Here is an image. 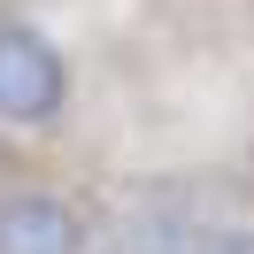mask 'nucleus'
<instances>
[{
	"label": "nucleus",
	"instance_id": "1",
	"mask_svg": "<svg viewBox=\"0 0 254 254\" xmlns=\"http://www.w3.org/2000/svg\"><path fill=\"white\" fill-rule=\"evenodd\" d=\"M69 108V62L47 31L0 16V124H54Z\"/></svg>",
	"mask_w": 254,
	"mask_h": 254
},
{
	"label": "nucleus",
	"instance_id": "2",
	"mask_svg": "<svg viewBox=\"0 0 254 254\" xmlns=\"http://www.w3.org/2000/svg\"><path fill=\"white\" fill-rule=\"evenodd\" d=\"M0 254H85V223L54 192H8L0 200Z\"/></svg>",
	"mask_w": 254,
	"mask_h": 254
},
{
	"label": "nucleus",
	"instance_id": "3",
	"mask_svg": "<svg viewBox=\"0 0 254 254\" xmlns=\"http://www.w3.org/2000/svg\"><path fill=\"white\" fill-rule=\"evenodd\" d=\"M192 254H254V231H223V239H208V247H192Z\"/></svg>",
	"mask_w": 254,
	"mask_h": 254
}]
</instances>
